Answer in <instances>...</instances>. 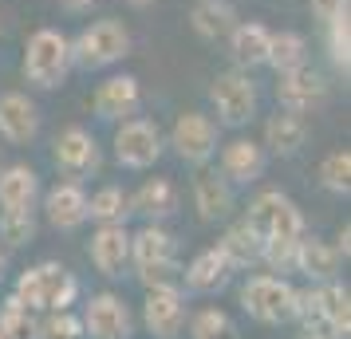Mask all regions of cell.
Listing matches in <instances>:
<instances>
[{"mask_svg":"<svg viewBox=\"0 0 351 339\" xmlns=\"http://www.w3.org/2000/svg\"><path fill=\"white\" fill-rule=\"evenodd\" d=\"M80 339L83 323L71 316V312H48L44 320H36V339Z\"/></svg>","mask_w":351,"mask_h":339,"instance_id":"d590c367","label":"cell"},{"mask_svg":"<svg viewBox=\"0 0 351 339\" xmlns=\"http://www.w3.org/2000/svg\"><path fill=\"white\" fill-rule=\"evenodd\" d=\"M40 134V107L24 91L0 95V138L12 146H28Z\"/></svg>","mask_w":351,"mask_h":339,"instance_id":"4fadbf2b","label":"cell"},{"mask_svg":"<svg viewBox=\"0 0 351 339\" xmlns=\"http://www.w3.org/2000/svg\"><path fill=\"white\" fill-rule=\"evenodd\" d=\"M245 221L256 229V237H261V241H272V237L300 241V237H304V213L296 210V201L285 197L280 190H265V194H256Z\"/></svg>","mask_w":351,"mask_h":339,"instance_id":"5b68a950","label":"cell"},{"mask_svg":"<svg viewBox=\"0 0 351 339\" xmlns=\"http://www.w3.org/2000/svg\"><path fill=\"white\" fill-rule=\"evenodd\" d=\"M269 28L265 24H256V20H237L233 24V32L225 36L229 40V51H233V60L241 67H261L265 64V55H269Z\"/></svg>","mask_w":351,"mask_h":339,"instance_id":"cb8c5ba5","label":"cell"},{"mask_svg":"<svg viewBox=\"0 0 351 339\" xmlns=\"http://www.w3.org/2000/svg\"><path fill=\"white\" fill-rule=\"evenodd\" d=\"M174 210H178V190L170 178H150L130 194V213H138L146 221H166V217H174Z\"/></svg>","mask_w":351,"mask_h":339,"instance_id":"ffe728a7","label":"cell"},{"mask_svg":"<svg viewBox=\"0 0 351 339\" xmlns=\"http://www.w3.org/2000/svg\"><path fill=\"white\" fill-rule=\"evenodd\" d=\"M339 264H343V257H339L335 244L319 241V237H300L296 241V273H304L312 284L335 280L339 276Z\"/></svg>","mask_w":351,"mask_h":339,"instance_id":"e0dca14e","label":"cell"},{"mask_svg":"<svg viewBox=\"0 0 351 339\" xmlns=\"http://www.w3.org/2000/svg\"><path fill=\"white\" fill-rule=\"evenodd\" d=\"M83 331L91 339H130V327H134V320H130V307L114 296V292H99V296H91L87 300V307H83Z\"/></svg>","mask_w":351,"mask_h":339,"instance_id":"8fae6325","label":"cell"},{"mask_svg":"<svg viewBox=\"0 0 351 339\" xmlns=\"http://www.w3.org/2000/svg\"><path fill=\"white\" fill-rule=\"evenodd\" d=\"M130 51V32L123 20H95L87 24L75 40H71V64L87 67V71H99V67L119 64Z\"/></svg>","mask_w":351,"mask_h":339,"instance_id":"277c9868","label":"cell"},{"mask_svg":"<svg viewBox=\"0 0 351 339\" xmlns=\"http://www.w3.org/2000/svg\"><path fill=\"white\" fill-rule=\"evenodd\" d=\"M114 158L127 170H150L162 158V130L150 118H123L114 130Z\"/></svg>","mask_w":351,"mask_h":339,"instance_id":"52a82bcc","label":"cell"},{"mask_svg":"<svg viewBox=\"0 0 351 339\" xmlns=\"http://www.w3.org/2000/svg\"><path fill=\"white\" fill-rule=\"evenodd\" d=\"M304 142H308V118H304V114L276 111L269 123H265V146H269L272 154L288 158V154H296Z\"/></svg>","mask_w":351,"mask_h":339,"instance_id":"603a6c76","label":"cell"},{"mask_svg":"<svg viewBox=\"0 0 351 339\" xmlns=\"http://www.w3.org/2000/svg\"><path fill=\"white\" fill-rule=\"evenodd\" d=\"M44 210L56 229H80L87 221V194L80 181H56L44 197Z\"/></svg>","mask_w":351,"mask_h":339,"instance_id":"ac0fdd59","label":"cell"},{"mask_svg":"<svg viewBox=\"0 0 351 339\" xmlns=\"http://www.w3.org/2000/svg\"><path fill=\"white\" fill-rule=\"evenodd\" d=\"M130 8H146V4H154V0H127Z\"/></svg>","mask_w":351,"mask_h":339,"instance_id":"60d3db41","label":"cell"},{"mask_svg":"<svg viewBox=\"0 0 351 339\" xmlns=\"http://www.w3.org/2000/svg\"><path fill=\"white\" fill-rule=\"evenodd\" d=\"M127 213H130V194L119 190V186H103L87 197V221L114 225V221H127Z\"/></svg>","mask_w":351,"mask_h":339,"instance_id":"f1b7e54d","label":"cell"},{"mask_svg":"<svg viewBox=\"0 0 351 339\" xmlns=\"http://www.w3.org/2000/svg\"><path fill=\"white\" fill-rule=\"evenodd\" d=\"M0 276H4V249H0Z\"/></svg>","mask_w":351,"mask_h":339,"instance_id":"b9f144b4","label":"cell"},{"mask_svg":"<svg viewBox=\"0 0 351 339\" xmlns=\"http://www.w3.org/2000/svg\"><path fill=\"white\" fill-rule=\"evenodd\" d=\"M308 4H312V12H316L324 24L332 16H339V12H348V0H308Z\"/></svg>","mask_w":351,"mask_h":339,"instance_id":"74e56055","label":"cell"},{"mask_svg":"<svg viewBox=\"0 0 351 339\" xmlns=\"http://www.w3.org/2000/svg\"><path fill=\"white\" fill-rule=\"evenodd\" d=\"M261 237H256V229L249 225V221H237V225L225 229V237L217 241V249H221V257L233 264V273L237 268H253V264H261Z\"/></svg>","mask_w":351,"mask_h":339,"instance_id":"484cf974","label":"cell"},{"mask_svg":"<svg viewBox=\"0 0 351 339\" xmlns=\"http://www.w3.org/2000/svg\"><path fill=\"white\" fill-rule=\"evenodd\" d=\"M91 264L103 276H123V268L130 264V233L123 221L95 229V237H91Z\"/></svg>","mask_w":351,"mask_h":339,"instance_id":"2e32d148","label":"cell"},{"mask_svg":"<svg viewBox=\"0 0 351 339\" xmlns=\"http://www.w3.org/2000/svg\"><path fill=\"white\" fill-rule=\"evenodd\" d=\"M304 55H308V44H304L300 32H272L269 36V55H265L269 67L288 71V67H300Z\"/></svg>","mask_w":351,"mask_h":339,"instance_id":"f546056e","label":"cell"},{"mask_svg":"<svg viewBox=\"0 0 351 339\" xmlns=\"http://www.w3.org/2000/svg\"><path fill=\"white\" fill-rule=\"evenodd\" d=\"M99 0H64V8L67 12H87V8H95Z\"/></svg>","mask_w":351,"mask_h":339,"instance_id":"ab89813d","label":"cell"},{"mask_svg":"<svg viewBox=\"0 0 351 339\" xmlns=\"http://www.w3.org/2000/svg\"><path fill=\"white\" fill-rule=\"evenodd\" d=\"M170 146L178 150V158L190 166H206L217 154V123L202 111H182L170 130Z\"/></svg>","mask_w":351,"mask_h":339,"instance_id":"9c48e42d","label":"cell"},{"mask_svg":"<svg viewBox=\"0 0 351 339\" xmlns=\"http://www.w3.org/2000/svg\"><path fill=\"white\" fill-rule=\"evenodd\" d=\"M12 296L28 312H67L75 304V296H80V284L60 260H44V264H36L28 273H20Z\"/></svg>","mask_w":351,"mask_h":339,"instance_id":"7a4b0ae2","label":"cell"},{"mask_svg":"<svg viewBox=\"0 0 351 339\" xmlns=\"http://www.w3.org/2000/svg\"><path fill=\"white\" fill-rule=\"evenodd\" d=\"M276 99H280L285 111L308 114L328 99V83H324V75L316 67H308V64L288 67V71H276Z\"/></svg>","mask_w":351,"mask_h":339,"instance_id":"30bf717a","label":"cell"},{"mask_svg":"<svg viewBox=\"0 0 351 339\" xmlns=\"http://www.w3.org/2000/svg\"><path fill=\"white\" fill-rule=\"evenodd\" d=\"M335 249H339V257L348 260V253H351V229L348 225L339 229V241H335Z\"/></svg>","mask_w":351,"mask_h":339,"instance_id":"f35d334b","label":"cell"},{"mask_svg":"<svg viewBox=\"0 0 351 339\" xmlns=\"http://www.w3.org/2000/svg\"><path fill=\"white\" fill-rule=\"evenodd\" d=\"M319 292H324V323H328L332 339H348L351 336V292L343 284H335V280L319 284Z\"/></svg>","mask_w":351,"mask_h":339,"instance_id":"83f0119b","label":"cell"},{"mask_svg":"<svg viewBox=\"0 0 351 339\" xmlns=\"http://www.w3.org/2000/svg\"><path fill=\"white\" fill-rule=\"evenodd\" d=\"M190 336L193 339H237V327H233V320L221 307H202L190 323Z\"/></svg>","mask_w":351,"mask_h":339,"instance_id":"1f68e13d","label":"cell"},{"mask_svg":"<svg viewBox=\"0 0 351 339\" xmlns=\"http://www.w3.org/2000/svg\"><path fill=\"white\" fill-rule=\"evenodd\" d=\"M190 24L202 40H225L237 24V8L229 0H197L190 12Z\"/></svg>","mask_w":351,"mask_h":339,"instance_id":"4316f807","label":"cell"},{"mask_svg":"<svg viewBox=\"0 0 351 339\" xmlns=\"http://www.w3.org/2000/svg\"><path fill=\"white\" fill-rule=\"evenodd\" d=\"M265 174V146L253 138H233L221 146V178L225 181H256Z\"/></svg>","mask_w":351,"mask_h":339,"instance_id":"d6986e66","label":"cell"},{"mask_svg":"<svg viewBox=\"0 0 351 339\" xmlns=\"http://www.w3.org/2000/svg\"><path fill=\"white\" fill-rule=\"evenodd\" d=\"M130 260H134L138 280L146 288H178V280H182V264L174 257V237L158 221H146L138 233H130Z\"/></svg>","mask_w":351,"mask_h":339,"instance_id":"6da1fadb","label":"cell"},{"mask_svg":"<svg viewBox=\"0 0 351 339\" xmlns=\"http://www.w3.org/2000/svg\"><path fill=\"white\" fill-rule=\"evenodd\" d=\"M4 316H0V331H4V339H36V320L32 312L20 304L16 296H8L4 300Z\"/></svg>","mask_w":351,"mask_h":339,"instance_id":"e575fe53","label":"cell"},{"mask_svg":"<svg viewBox=\"0 0 351 339\" xmlns=\"http://www.w3.org/2000/svg\"><path fill=\"white\" fill-rule=\"evenodd\" d=\"M143 107V87L134 75H111V79L99 83L95 91V114L99 118H111V123H123Z\"/></svg>","mask_w":351,"mask_h":339,"instance_id":"5bb4252c","label":"cell"},{"mask_svg":"<svg viewBox=\"0 0 351 339\" xmlns=\"http://www.w3.org/2000/svg\"><path fill=\"white\" fill-rule=\"evenodd\" d=\"M0 339H4V331H0Z\"/></svg>","mask_w":351,"mask_h":339,"instance_id":"7bdbcfd3","label":"cell"},{"mask_svg":"<svg viewBox=\"0 0 351 339\" xmlns=\"http://www.w3.org/2000/svg\"><path fill=\"white\" fill-rule=\"evenodd\" d=\"M186 284L193 292H221L229 284V276H233V264L221 257V249H206V253H197L190 260V268H186Z\"/></svg>","mask_w":351,"mask_h":339,"instance_id":"d4e9b609","label":"cell"},{"mask_svg":"<svg viewBox=\"0 0 351 339\" xmlns=\"http://www.w3.org/2000/svg\"><path fill=\"white\" fill-rule=\"evenodd\" d=\"M36 237V213L32 210H4L0 213V241L8 249H24Z\"/></svg>","mask_w":351,"mask_h":339,"instance_id":"4dcf8cb0","label":"cell"},{"mask_svg":"<svg viewBox=\"0 0 351 339\" xmlns=\"http://www.w3.org/2000/svg\"><path fill=\"white\" fill-rule=\"evenodd\" d=\"M71 71V40L60 28H36L24 44V79L36 87H60Z\"/></svg>","mask_w":351,"mask_h":339,"instance_id":"3957f363","label":"cell"},{"mask_svg":"<svg viewBox=\"0 0 351 339\" xmlns=\"http://www.w3.org/2000/svg\"><path fill=\"white\" fill-rule=\"evenodd\" d=\"M319 181L332 194H348L351 190V154L348 150H332L328 158L319 162Z\"/></svg>","mask_w":351,"mask_h":339,"instance_id":"836d02e7","label":"cell"},{"mask_svg":"<svg viewBox=\"0 0 351 339\" xmlns=\"http://www.w3.org/2000/svg\"><path fill=\"white\" fill-rule=\"evenodd\" d=\"M40 197V178L32 166H4L0 170V210H32Z\"/></svg>","mask_w":351,"mask_h":339,"instance_id":"44dd1931","label":"cell"},{"mask_svg":"<svg viewBox=\"0 0 351 339\" xmlns=\"http://www.w3.org/2000/svg\"><path fill=\"white\" fill-rule=\"evenodd\" d=\"M51 158H56V166H60L64 174H87V170L99 166V146H95V138H91V130L67 127V130L56 134Z\"/></svg>","mask_w":351,"mask_h":339,"instance_id":"9a60e30c","label":"cell"},{"mask_svg":"<svg viewBox=\"0 0 351 339\" xmlns=\"http://www.w3.org/2000/svg\"><path fill=\"white\" fill-rule=\"evenodd\" d=\"M209 103L225 127H245L256 114V87L245 71H225L209 87Z\"/></svg>","mask_w":351,"mask_h":339,"instance_id":"ba28073f","label":"cell"},{"mask_svg":"<svg viewBox=\"0 0 351 339\" xmlns=\"http://www.w3.org/2000/svg\"><path fill=\"white\" fill-rule=\"evenodd\" d=\"M328 51H332V64L348 75L351 71V16L348 12L328 20Z\"/></svg>","mask_w":351,"mask_h":339,"instance_id":"d6a6232c","label":"cell"},{"mask_svg":"<svg viewBox=\"0 0 351 339\" xmlns=\"http://www.w3.org/2000/svg\"><path fill=\"white\" fill-rule=\"evenodd\" d=\"M143 320L150 336L158 339H178L186 327V304H182V288H146Z\"/></svg>","mask_w":351,"mask_h":339,"instance_id":"7c38bea8","label":"cell"},{"mask_svg":"<svg viewBox=\"0 0 351 339\" xmlns=\"http://www.w3.org/2000/svg\"><path fill=\"white\" fill-rule=\"evenodd\" d=\"M261 260L269 264L272 273H296V241H285V237H272V241L261 244Z\"/></svg>","mask_w":351,"mask_h":339,"instance_id":"8d00e7d4","label":"cell"},{"mask_svg":"<svg viewBox=\"0 0 351 339\" xmlns=\"http://www.w3.org/2000/svg\"><path fill=\"white\" fill-rule=\"evenodd\" d=\"M241 307L261 323H288L296 307V288L285 276H249L241 288Z\"/></svg>","mask_w":351,"mask_h":339,"instance_id":"8992f818","label":"cell"},{"mask_svg":"<svg viewBox=\"0 0 351 339\" xmlns=\"http://www.w3.org/2000/svg\"><path fill=\"white\" fill-rule=\"evenodd\" d=\"M193 205L202 213V221H221V217H229L233 213V190H229V181L221 174H213V170L197 174L193 178Z\"/></svg>","mask_w":351,"mask_h":339,"instance_id":"7402d4cb","label":"cell"}]
</instances>
